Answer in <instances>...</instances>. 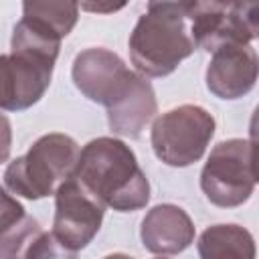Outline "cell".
Returning <instances> with one entry per match:
<instances>
[{"instance_id":"1","label":"cell","mask_w":259,"mask_h":259,"mask_svg":"<svg viewBox=\"0 0 259 259\" xmlns=\"http://www.w3.org/2000/svg\"><path fill=\"white\" fill-rule=\"evenodd\" d=\"M73 176L117 212L140 210L150 200V182L134 150L119 138L101 136L79 150Z\"/></svg>"},{"instance_id":"2","label":"cell","mask_w":259,"mask_h":259,"mask_svg":"<svg viewBox=\"0 0 259 259\" xmlns=\"http://www.w3.org/2000/svg\"><path fill=\"white\" fill-rule=\"evenodd\" d=\"M130 59L142 77H166L198 47L190 28L188 2H148L130 40Z\"/></svg>"},{"instance_id":"3","label":"cell","mask_w":259,"mask_h":259,"mask_svg":"<svg viewBox=\"0 0 259 259\" xmlns=\"http://www.w3.org/2000/svg\"><path fill=\"white\" fill-rule=\"evenodd\" d=\"M79 158V144L67 134L40 136L24 156L8 162L4 186L22 198L40 200L73 176Z\"/></svg>"},{"instance_id":"4","label":"cell","mask_w":259,"mask_h":259,"mask_svg":"<svg viewBox=\"0 0 259 259\" xmlns=\"http://www.w3.org/2000/svg\"><path fill=\"white\" fill-rule=\"evenodd\" d=\"M214 127V117L204 107L192 103L178 105L154 119L150 132L152 150L166 166L186 168L204 156Z\"/></svg>"},{"instance_id":"5","label":"cell","mask_w":259,"mask_h":259,"mask_svg":"<svg viewBox=\"0 0 259 259\" xmlns=\"http://www.w3.org/2000/svg\"><path fill=\"white\" fill-rule=\"evenodd\" d=\"M255 184V146L251 140L231 138L210 150L200 172V188L214 206H241L251 198Z\"/></svg>"},{"instance_id":"6","label":"cell","mask_w":259,"mask_h":259,"mask_svg":"<svg viewBox=\"0 0 259 259\" xmlns=\"http://www.w3.org/2000/svg\"><path fill=\"white\" fill-rule=\"evenodd\" d=\"M196 47L214 53L227 45H251L259 32V6L251 2H188Z\"/></svg>"},{"instance_id":"7","label":"cell","mask_w":259,"mask_h":259,"mask_svg":"<svg viewBox=\"0 0 259 259\" xmlns=\"http://www.w3.org/2000/svg\"><path fill=\"white\" fill-rule=\"evenodd\" d=\"M105 206L75 178H67L55 190V239L77 253L85 249L101 229Z\"/></svg>"},{"instance_id":"8","label":"cell","mask_w":259,"mask_h":259,"mask_svg":"<svg viewBox=\"0 0 259 259\" xmlns=\"http://www.w3.org/2000/svg\"><path fill=\"white\" fill-rule=\"evenodd\" d=\"M136 71L127 69L123 59L103 47H91L81 51L71 69L75 87L93 103L105 109L119 101L136 79Z\"/></svg>"},{"instance_id":"9","label":"cell","mask_w":259,"mask_h":259,"mask_svg":"<svg viewBox=\"0 0 259 259\" xmlns=\"http://www.w3.org/2000/svg\"><path fill=\"white\" fill-rule=\"evenodd\" d=\"M55 63L22 53L0 55V111H24L38 103L53 79Z\"/></svg>"},{"instance_id":"10","label":"cell","mask_w":259,"mask_h":259,"mask_svg":"<svg viewBox=\"0 0 259 259\" xmlns=\"http://www.w3.org/2000/svg\"><path fill=\"white\" fill-rule=\"evenodd\" d=\"M259 61L251 45H227L212 53L206 67V89L219 99H239L257 81Z\"/></svg>"},{"instance_id":"11","label":"cell","mask_w":259,"mask_h":259,"mask_svg":"<svg viewBox=\"0 0 259 259\" xmlns=\"http://www.w3.org/2000/svg\"><path fill=\"white\" fill-rule=\"evenodd\" d=\"M194 223L188 212L172 202L152 206L140 227L142 245L160 257L182 253L194 243Z\"/></svg>"},{"instance_id":"12","label":"cell","mask_w":259,"mask_h":259,"mask_svg":"<svg viewBox=\"0 0 259 259\" xmlns=\"http://www.w3.org/2000/svg\"><path fill=\"white\" fill-rule=\"evenodd\" d=\"M105 111L109 130L113 134L138 140L158 111V101L152 83L138 73L127 93Z\"/></svg>"},{"instance_id":"13","label":"cell","mask_w":259,"mask_h":259,"mask_svg":"<svg viewBox=\"0 0 259 259\" xmlns=\"http://www.w3.org/2000/svg\"><path fill=\"white\" fill-rule=\"evenodd\" d=\"M200 259H255L253 235L235 223H221L206 227L196 243Z\"/></svg>"},{"instance_id":"14","label":"cell","mask_w":259,"mask_h":259,"mask_svg":"<svg viewBox=\"0 0 259 259\" xmlns=\"http://www.w3.org/2000/svg\"><path fill=\"white\" fill-rule=\"evenodd\" d=\"M61 40L63 36L49 22L40 20L38 16L22 12V18L14 24V30H12L10 53L32 55V57L57 63Z\"/></svg>"},{"instance_id":"15","label":"cell","mask_w":259,"mask_h":259,"mask_svg":"<svg viewBox=\"0 0 259 259\" xmlns=\"http://www.w3.org/2000/svg\"><path fill=\"white\" fill-rule=\"evenodd\" d=\"M22 12L38 16L49 22L63 38L75 28L79 18V4L75 2H53V0H26L22 2Z\"/></svg>"},{"instance_id":"16","label":"cell","mask_w":259,"mask_h":259,"mask_svg":"<svg viewBox=\"0 0 259 259\" xmlns=\"http://www.w3.org/2000/svg\"><path fill=\"white\" fill-rule=\"evenodd\" d=\"M42 235L38 221L24 214L16 225L0 233V259H26L32 243Z\"/></svg>"},{"instance_id":"17","label":"cell","mask_w":259,"mask_h":259,"mask_svg":"<svg viewBox=\"0 0 259 259\" xmlns=\"http://www.w3.org/2000/svg\"><path fill=\"white\" fill-rule=\"evenodd\" d=\"M26 259H77L73 251L63 247L53 233H45L32 243Z\"/></svg>"},{"instance_id":"18","label":"cell","mask_w":259,"mask_h":259,"mask_svg":"<svg viewBox=\"0 0 259 259\" xmlns=\"http://www.w3.org/2000/svg\"><path fill=\"white\" fill-rule=\"evenodd\" d=\"M26 214L24 206L6 190L0 186V233L16 225Z\"/></svg>"},{"instance_id":"19","label":"cell","mask_w":259,"mask_h":259,"mask_svg":"<svg viewBox=\"0 0 259 259\" xmlns=\"http://www.w3.org/2000/svg\"><path fill=\"white\" fill-rule=\"evenodd\" d=\"M12 150V125L10 119L0 111V164L10 158Z\"/></svg>"},{"instance_id":"20","label":"cell","mask_w":259,"mask_h":259,"mask_svg":"<svg viewBox=\"0 0 259 259\" xmlns=\"http://www.w3.org/2000/svg\"><path fill=\"white\" fill-rule=\"evenodd\" d=\"M123 6L125 4H81L83 10H91V12H115Z\"/></svg>"},{"instance_id":"21","label":"cell","mask_w":259,"mask_h":259,"mask_svg":"<svg viewBox=\"0 0 259 259\" xmlns=\"http://www.w3.org/2000/svg\"><path fill=\"white\" fill-rule=\"evenodd\" d=\"M103 259H136V257L125 255V253H111V255H105Z\"/></svg>"},{"instance_id":"22","label":"cell","mask_w":259,"mask_h":259,"mask_svg":"<svg viewBox=\"0 0 259 259\" xmlns=\"http://www.w3.org/2000/svg\"><path fill=\"white\" fill-rule=\"evenodd\" d=\"M156 259H166V257H156Z\"/></svg>"}]
</instances>
